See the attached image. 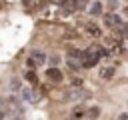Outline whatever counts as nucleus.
Wrapping results in <instances>:
<instances>
[{
  "label": "nucleus",
  "instance_id": "obj_7",
  "mask_svg": "<svg viewBox=\"0 0 128 120\" xmlns=\"http://www.w3.org/2000/svg\"><path fill=\"white\" fill-rule=\"evenodd\" d=\"M120 44H122V48L126 50V48H128V36H124V38L120 40Z\"/></svg>",
  "mask_w": 128,
  "mask_h": 120
},
{
  "label": "nucleus",
  "instance_id": "obj_3",
  "mask_svg": "<svg viewBox=\"0 0 128 120\" xmlns=\"http://www.w3.org/2000/svg\"><path fill=\"white\" fill-rule=\"evenodd\" d=\"M30 60H32L34 64H42V62L46 60V56H44L42 52H32V56H30Z\"/></svg>",
  "mask_w": 128,
  "mask_h": 120
},
{
  "label": "nucleus",
  "instance_id": "obj_6",
  "mask_svg": "<svg viewBox=\"0 0 128 120\" xmlns=\"http://www.w3.org/2000/svg\"><path fill=\"white\" fill-rule=\"evenodd\" d=\"M26 78H28V82L36 84V74H34V72H28V74H26Z\"/></svg>",
  "mask_w": 128,
  "mask_h": 120
},
{
  "label": "nucleus",
  "instance_id": "obj_4",
  "mask_svg": "<svg viewBox=\"0 0 128 120\" xmlns=\"http://www.w3.org/2000/svg\"><path fill=\"white\" fill-rule=\"evenodd\" d=\"M86 30H88V34H90V36H98V34H100L98 26H94V24H86Z\"/></svg>",
  "mask_w": 128,
  "mask_h": 120
},
{
  "label": "nucleus",
  "instance_id": "obj_2",
  "mask_svg": "<svg viewBox=\"0 0 128 120\" xmlns=\"http://www.w3.org/2000/svg\"><path fill=\"white\" fill-rule=\"evenodd\" d=\"M112 76H114V68H112V66H108V68H102V70H100V78H102V80H110Z\"/></svg>",
  "mask_w": 128,
  "mask_h": 120
},
{
  "label": "nucleus",
  "instance_id": "obj_5",
  "mask_svg": "<svg viewBox=\"0 0 128 120\" xmlns=\"http://www.w3.org/2000/svg\"><path fill=\"white\" fill-rule=\"evenodd\" d=\"M102 12V4L96 2V4H90V14H100Z\"/></svg>",
  "mask_w": 128,
  "mask_h": 120
},
{
  "label": "nucleus",
  "instance_id": "obj_1",
  "mask_svg": "<svg viewBox=\"0 0 128 120\" xmlns=\"http://www.w3.org/2000/svg\"><path fill=\"white\" fill-rule=\"evenodd\" d=\"M46 76H48L52 82H60V80H62V72L56 70V68H48V70H46Z\"/></svg>",
  "mask_w": 128,
  "mask_h": 120
}]
</instances>
